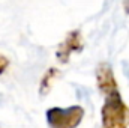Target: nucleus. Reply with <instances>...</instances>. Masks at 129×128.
<instances>
[{"label": "nucleus", "mask_w": 129, "mask_h": 128, "mask_svg": "<svg viewBox=\"0 0 129 128\" xmlns=\"http://www.w3.org/2000/svg\"><path fill=\"white\" fill-rule=\"evenodd\" d=\"M81 48H83V38H81V33L78 32V30H74V32L69 33V35L66 36V39L60 44V47H59V50H57V59L64 63V62H68V59L71 57L72 53L80 51Z\"/></svg>", "instance_id": "7ed1b4c3"}, {"label": "nucleus", "mask_w": 129, "mask_h": 128, "mask_svg": "<svg viewBox=\"0 0 129 128\" xmlns=\"http://www.w3.org/2000/svg\"><path fill=\"white\" fill-rule=\"evenodd\" d=\"M8 66H9V59H8L6 56L0 54V75L8 69Z\"/></svg>", "instance_id": "20e7f679"}, {"label": "nucleus", "mask_w": 129, "mask_h": 128, "mask_svg": "<svg viewBox=\"0 0 129 128\" xmlns=\"http://www.w3.org/2000/svg\"><path fill=\"white\" fill-rule=\"evenodd\" d=\"M45 115L48 128H77L84 118V109L81 105H71L64 109L51 107Z\"/></svg>", "instance_id": "f03ea898"}, {"label": "nucleus", "mask_w": 129, "mask_h": 128, "mask_svg": "<svg viewBox=\"0 0 129 128\" xmlns=\"http://www.w3.org/2000/svg\"><path fill=\"white\" fill-rule=\"evenodd\" d=\"M98 88L104 96L99 128H128L129 107L123 101L114 72L108 63H101L96 69Z\"/></svg>", "instance_id": "f257e3e1"}]
</instances>
